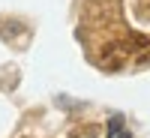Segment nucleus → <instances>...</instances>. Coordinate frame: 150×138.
I'll return each mask as SVG.
<instances>
[{"label":"nucleus","instance_id":"f257e3e1","mask_svg":"<svg viewBox=\"0 0 150 138\" xmlns=\"http://www.w3.org/2000/svg\"><path fill=\"white\" fill-rule=\"evenodd\" d=\"M108 138H132V135H129V129H126V123H123V117H120V114L108 117Z\"/></svg>","mask_w":150,"mask_h":138}]
</instances>
